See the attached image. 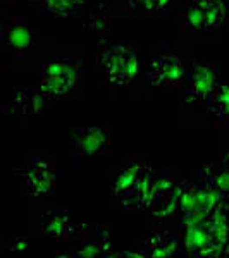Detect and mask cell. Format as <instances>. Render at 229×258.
Instances as JSON below:
<instances>
[{
  "mask_svg": "<svg viewBox=\"0 0 229 258\" xmlns=\"http://www.w3.org/2000/svg\"><path fill=\"white\" fill-rule=\"evenodd\" d=\"M155 177L148 164L133 160L114 179L110 195L128 210H148Z\"/></svg>",
  "mask_w": 229,
  "mask_h": 258,
  "instance_id": "6da1fadb",
  "label": "cell"
},
{
  "mask_svg": "<svg viewBox=\"0 0 229 258\" xmlns=\"http://www.w3.org/2000/svg\"><path fill=\"white\" fill-rule=\"evenodd\" d=\"M186 249L193 256H229V222L215 215L185 222Z\"/></svg>",
  "mask_w": 229,
  "mask_h": 258,
  "instance_id": "7a4b0ae2",
  "label": "cell"
},
{
  "mask_svg": "<svg viewBox=\"0 0 229 258\" xmlns=\"http://www.w3.org/2000/svg\"><path fill=\"white\" fill-rule=\"evenodd\" d=\"M220 195L209 184L180 181V207L185 222H195L209 217L217 207Z\"/></svg>",
  "mask_w": 229,
  "mask_h": 258,
  "instance_id": "3957f363",
  "label": "cell"
},
{
  "mask_svg": "<svg viewBox=\"0 0 229 258\" xmlns=\"http://www.w3.org/2000/svg\"><path fill=\"white\" fill-rule=\"evenodd\" d=\"M100 71L112 85H131L138 73V57L133 45H118L110 47L100 55Z\"/></svg>",
  "mask_w": 229,
  "mask_h": 258,
  "instance_id": "277c9868",
  "label": "cell"
},
{
  "mask_svg": "<svg viewBox=\"0 0 229 258\" xmlns=\"http://www.w3.org/2000/svg\"><path fill=\"white\" fill-rule=\"evenodd\" d=\"M220 85L219 71L209 60H191L185 78V102L198 103L207 100Z\"/></svg>",
  "mask_w": 229,
  "mask_h": 258,
  "instance_id": "5b68a950",
  "label": "cell"
},
{
  "mask_svg": "<svg viewBox=\"0 0 229 258\" xmlns=\"http://www.w3.org/2000/svg\"><path fill=\"white\" fill-rule=\"evenodd\" d=\"M78 83V71L69 60H48L40 69V88L47 98H64Z\"/></svg>",
  "mask_w": 229,
  "mask_h": 258,
  "instance_id": "8992f818",
  "label": "cell"
},
{
  "mask_svg": "<svg viewBox=\"0 0 229 258\" xmlns=\"http://www.w3.org/2000/svg\"><path fill=\"white\" fill-rule=\"evenodd\" d=\"M222 0H191L186 7V24L197 31H214L226 21Z\"/></svg>",
  "mask_w": 229,
  "mask_h": 258,
  "instance_id": "52a82bcc",
  "label": "cell"
},
{
  "mask_svg": "<svg viewBox=\"0 0 229 258\" xmlns=\"http://www.w3.org/2000/svg\"><path fill=\"white\" fill-rule=\"evenodd\" d=\"M180 207V181L169 174L155 177L148 210L157 220L169 219Z\"/></svg>",
  "mask_w": 229,
  "mask_h": 258,
  "instance_id": "ba28073f",
  "label": "cell"
},
{
  "mask_svg": "<svg viewBox=\"0 0 229 258\" xmlns=\"http://www.w3.org/2000/svg\"><path fill=\"white\" fill-rule=\"evenodd\" d=\"M186 71L188 66H185L178 55H160L150 64L148 80L155 86H176L185 83Z\"/></svg>",
  "mask_w": 229,
  "mask_h": 258,
  "instance_id": "9c48e42d",
  "label": "cell"
},
{
  "mask_svg": "<svg viewBox=\"0 0 229 258\" xmlns=\"http://www.w3.org/2000/svg\"><path fill=\"white\" fill-rule=\"evenodd\" d=\"M69 143L80 155H103L110 145V131L103 126L80 127L71 136Z\"/></svg>",
  "mask_w": 229,
  "mask_h": 258,
  "instance_id": "30bf717a",
  "label": "cell"
},
{
  "mask_svg": "<svg viewBox=\"0 0 229 258\" xmlns=\"http://www.w3.org/2000/svg\"><path fill=\"white\" fill-rule=\"evenodd\" d=\"M24 184L33 197H47L55 188V167L47 159H35L24 170Z\"/></svg>",
  "mask_w": 229,
  "mask_h": 258,
  "instance_id": "8fae6325",
  "label": "cell"
},
{
  "mask_svg": "<svg viewBox=\"0 0 229 258\" xmlns=\"http://www.w3.org/2000/svg\"><path fill=\"white\" fill-rule=\"evenodd\" d=\"M85 226L80 222H74L66 212L61 210H50L45 212L41 217L40 231L45 238H74L85 232Z\"/></svg>",
  "mask_w": 229,
  "mask_h": 258,
  "instance_id": "7c38bea8",
  "label": "cell"
},
{
  "mask_svg": "<svg viewBox=\"0 0 229 258\" xmlns=\"http://www.w3.org/2000/svg\"><path fill=\"white\" fill-rule=\"evenodd\" d=\"M200 179L219 195H229V153L212 164L203 165L200 169Z\"/></svg>",
  "mask_w": 229,
  "mask_h": 258,
  "instance_id": "4fadbf2b",
  "label": "cell"
},
{
  "mask_svg": "<svg viewBox=\"0 0 229 258\" xmlns=\"http://www.w3.org/2000/svg\"><path fill=\"white\" fill-rule=\"evenodd\" d=\"M45 98L47 95L41 91V88H31V86H24V88L16 90L12 95V103L21 114H38L45 105Z\"/></svg>",
  "mask_w": 229,
  "mask_h": 258,
  "instance_id": "5bb4252c",
  "label": "cell"
},
{
  "mask_svg": "<svg viewBox=\"0 0 229 258\" xmlns=\"http://www.w3.org/2000/svg\"><path fill=\"white\" fill-rule=\"evenodd\" d=\"M178 249V241L167 229H155L147 239L148 256H170Z\"/></svg>",
  "mask_w": 229,
  "mask_h": 258,
  "instance_id": "9a60e30c",
  "label": "cell"
},
{
  "mask_svg": "<svg viewBox=\"0 0 229 258\" xmlns=\"http://www.w3.org/2000/svg\"><path fill=\"white\" fill-rule=\"evenodd\" d=\"M6 41L11 48H14L16 52H26L30 50L33 45H35V35L26 24L19 23V21H14L11 26L6 28Z\"/></svg>",
  "mask_w": 229,
  "mask_h": 258,
  "instance_id": "2e32d148",
  "label": "cell"
},
{
  "mask_svg": "<svg viewBox=\"0 0 229 258\" xmlns=\"http://www.w3.org/2000/svg\"><path fill=\"white\" fill-rule=\"evenodd\" d=\"M209 102V110L217 120H227L229 122V85L220 83V85L212 91V95L207 98Z\"/></svg>",
  "mask_w": 229,
  "mask_h": 258,
  "instance_id": "e0dca14e",
  "label": "cell"
},
{
  "mask_svg": "<svg viewBox=\"0 0 229 258\" xmlns=\"http://www.w3.org/2000/svg\"><path fill=\"white\" fill-rule=\"evenodd\" d=\"M173 0H128L133 11L141 12L145 16H159L169 9Z\"/></svg>",
  "mask_w": 229,
  "mask_h": 258,
  "instance_id": "ac0fdd59",
  "label": "cell"
},
{
  "mask_svg": "<svg viewBox=\"0 0 229 258\" xmlns=\"http://www.w3.org/2000/svg\"><path fill=\"white\" fill-rule=\"evenodd\" d=\"M85 0H48L45 4V9L55 16H73Z\"/></svg>",
  "mask_w": 229,
  "mask_h": 258,
  "instance_id": "d6986e66",
  "label": "cell"
},
{
  "mask_svg": "<svg viewBox=\"0 0 229 258\" xmlns=\"http://www.w3.org/2000/svg\"><path fill=\"white\" fill-rule=\"evenodd\" d=\"M214 214L219 215L220 219H224L226 222H229V195H220Z\"/></svg>",
  "mask_w": 229,
  "mask_h": 258,
  "instance_id": "ffe728a7",
  "label": "cell"
},
{
  "mask_svg": "<svg viewBox=\"0 0 229 258\" xmlns=\"http://www.w3.org/2000/svg\"><path fill=\"white\" fill-rule=\"evenodd\" d=\"M35 2H38V4H41V6H43V7H45V4H47V2H48V0H35Z\"/></svg>",
  "mask_w": 229,
  "mask_h": 258,
  "instance_id": "44dd1931",
  "label": "cell"
},
{
  "mask_svg": "<svg viewBox=\"0 0 229 258\" xmlns=\"http://www.w3.org/2000/svg\"><path fill=\"white\" fill-rule=\"evenodd\" d=\"M227 129H229V124H227Z\"/></svg>",
  "mask_w": 229,
  "mask_h": 258,
  "instance_id": "7402d4cb",
  "label": "cell"
}]
</instances>
